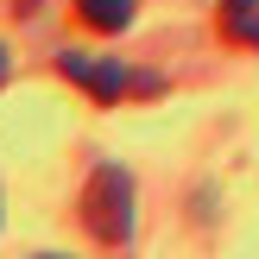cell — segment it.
<instances>
[{
	"instance_id": "3957f363",
	"label": "cell",
	"mask_w": 259,
	"mask_h": 259,
	"mask_svg": "<svg viewBox=\"0 0 259 259\" xmlns=\"http://www.w3.org/2000/svg\"><path fill=\"white\" fill-rule=\"evenodd\" d=\"M215 32L240 51H259V0H222L215 7Z\"/></svg>"
},
{
	"instance_id": "277c9868",
	"label": "cell",
	"mask_w": 259,
	"mask_h": 259,
	"mask_svg": "<svg viewBox=\"0 0 259 259\" xmlns=\"http://www.w3.org/2000/svg\"><path fill=\"white\" fill-rule=\"evenodd\" d=\"M76 19L89 32H126L133 25V0H76Z\"/></svg>"
},
{
	"instance_id": "5b68a950",
	"label": "cell",
	"mask_w": 259,
	"mask_h": 259,
	"mask_svg": "<svg viewBox=\"0 0 259 259\" xmlns=\"http://www.w3.org/2000/svg\"><path fill=\"white\" fill-rule=\"evenodd\" d=\"M7 70H13V57H7V45H0V82H7Z\"/></svg>"
},
{
	"instance_id": "6da1fadb",
	"label": "cell",
	"mask_w": 259,
	"mask_h": 259,
	"mask_svg": "<svg viewBox=\"0 0 259 259\" xmlns=\"http://www.w3.org/2000/svg\"><path fill=\"white\" fill-rule=\"evenodd\" d=\"M76 209H82V228L101 240V247H126V240H133V177H126L120 164L89 171Z\"/></svg>"
},
{
	"instance_id": "7a4b0ae2",
	"label": "cell",
	"mask_w": 259,
	"mask_h": 259,
	"mask_svg": "<svg viewBox=\"0 0 259 259\" xmlns=\"http://www.w3.org/2000/svg\"><path fill=\"white\" fill-rule=\"evenodd\" d=\"M57 70L70 76L76 89H89L95 101H120V95H133V82H139V76L126 70L120 57H89V51H63Z\"/></svg>"
}]
</instances>
